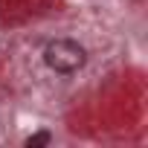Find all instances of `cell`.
Returning <instances> with one entry per match:
<instances>
[{
	"instance_id": "obj_1",
	"label": "cell",
	"mask_w": 148,
	"mask_h": 148,
	"mask_svg": "<svg viewBox=\"0 0 148 148\" xmlns=\"http://www.w3.org/2000/svg\"><path fill=\"white\" fill-rule=\"evenodd\" d=\"M44 61H47L49 70L64 73V76H67V73H76V70L84 67L87 52H84V47L76 44V41L58 38V41H49V44H47V49H44Z\"/></svg>"
},
{
	"instance_id": "obj_2",
	"label": "cell",
	"mask_w": 148,
	"mask_h": 148,
	"mask_svg": "<svg viewBox=\"0 0 148 148\" xmlns=\"http://www.w3.org/2000/svg\"><path fill=\"white\" fill-rule=\"evenodd\" d=\"M47 142H49V134H35V136H29V139H26V145H29V148H35V145H47Z\"/></svg>"
}]
</instances>
